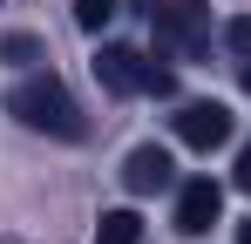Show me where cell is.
<instances>
[{"instance_id": "obj_1", "label": "cell", "mask_w": 251, "mask_h": 244, "mask_svg": "<svg viewBox=\"0 0 251 244\" xmlns=\"http://www.w3.org/2000/svg\"><path fill=\"white\" fill-rule=\"evenodd\" d=\"M7 116H21V129H34V136H61V143H82V136H88V122H82V109H75V95H68L54 75L14 81Z\"/></svg>"}, {"instance_id": "obj_2", "label": "cell", "mask_w": 251, "mask_h": 244, "mask_svg": "<svg viewBox=\"0 0 251 244\" xmlns=\"http://www.w3.org/2000/svg\"><path fill=\"white\" fill-rule=\"evenodd\" d=\"M150 14V34H156V54L170 61H190L210 48V7L204 0H136Z\"/></svg>"}, {"instance_id": "obj_3", "label": "cell", "mask_w": 251, "mask_h": 244, "mask_svg": "<svg viewBox=\"0 0 251 244\" xmlns=\"http://www.w3.org/2000/svg\"><path fill=\"white\" fill-rule=\"evenodd\" d=\"M88 68H95V81H102L109 95H170V75H163V68H156L150 54H136V48H116V41L95 48Z\"/></svg>"}, {"instance_id": "obj_4", "label": "cell", "mask_w": 251, "mask_h": 244, "mask_svg": "<svg viewBox=\"0 0 251 244\" xmlns=\"http://www.w3.org/2000/svg\"><path fill=\"white\" fill-rule=\"evenodd\" d=\"M176 143H190V149L231 143V109H224V102H183V109H176Z\"/></svg>"}, {"instance_id": "obj_5", "label": "cell", "mask_w": 251, "mask_h": 244, "mask_svg": "<svg viewBox=\"0 0 251 244\" xmlns=\"http://www.w3.org/2000/svg\"><path fill=\"white\" fill-rule=\"evenodd\" d=\"M217 210H224V190H217L210 176H190V183L176 190V231H183V238H204L210 224H217Z\"/></svg>"}, {"instance_id": "obj_6", "label": "cell", "mask_w": 251, "mask_h": 244, "mask_svg": "<svg viewBox=\"0 0 251 244\" xmlns=\"http://www.w3.org/2000/svg\"><path fill=\"white\" fill-rule=\"evenodd\" d=\"M170 183H176L170 149H156V143L129 149V163H123V190H129V197H156V190H170Z\"/></svg>"}, {"instance_id": "obj_7", "label": "cell", "mask_w": 251, "mask_h": 244, "mask_svg": "<svg viewBox=\"0 0 251 244\" xmlns=\"http://www.w3.org/2000/svg\"><path fill=\"white\" fill-rule=\"evenodd\" d=\"M136 238H143V217L136 210H109L95 224V244H136Z\"/></svg>"}, {"instance_id": "obj_8", "label": "cell", "mask_w": 251, "mask_h": 244, "mask_svg": "<svg viewBox=\"0 0 251 244\" xmlns=\"http://www.w3.org/2000/svg\"><path fill=\"white\" fill-rule=\"evenodd\" d=\"M109 14H116V0H75V21H82L88 34H95V27H109Z\"/></svg>"}, {"instance_id": "obj_9", "label": "cell", "mask_w": 251, "mask_h": 244, "mask_svg": "<svg viewBox=\"0 0 251 244\" xmlns=\"http://www.w3.org/2000/svg\"><path fill=\"white\" fill-rule=\"evenodd\" d=\"M0 54H7V61H34L41 48H34V41H27V34H14V41H0Z\"/></svg>"}, {"instance_id": "obj_10", "label": "cell", "mask_w": 251, "mask_h": 244, "mask_svg": "<svg viewBox=\"0 0 251 244\" xmlns=\"http://www.w3.org/2000/svg\"><path fill=\"white\" fill-rule=\"evenodd\" d=\"M231 48H238V54H251V14H238V21H231Z\"/></svg>"}, {"instance_id": "obj_11", "label": "cell", "mask_w": 251, "mask_h": 244, "mask_svg": "<svg viewBox=\"0 0 251 244\" xmlns=\"http://www.w3.org/2000/svg\"><path fill=\"white\" fill-rule=\"evenodd\" d=\"M231 183H238V190H245V197H251V143H245V149H238V170H231Z\"/></svg>"}, {"instance_id": "obj_12", "label": "cell", "mask_w": 251, "mask_h": 244, "mask_svg": "<svg viewBox=\"0 0 251 244\" xmlns=\"http://www.w3.org/2000/svg\"><path fill=\"white\" fill-rule=\"evenodd\" d=\"M238 244H251V217H245V224H238Z\"/></svg>"}, {"instance_id": "obj_13", "label": "cell", "mask_w": 251, "mask_h": 244, "mask_svg": "<svg viewBox=\"0 0 251 244\" xmlns=\"http://www.w3.org/2000/svg\"><path fill=\"white\" fill-rule=\"evenodd\" d=\"M238 81H245V88H251V54H245V68H238Z\"/></svg>"}]
</instances>
